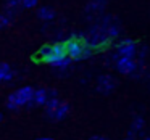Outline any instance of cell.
<instances>
[{"label":"cell","instance_id":"6da1fadb","mask_svg":"<svg viewBox=\"0 0 150 140\" xmlns=\"http://www.w3.org/2000/svg\"><path fill=\"white\" fill-rule=\"evenodd\" d=\"M37 60L45 65H49L50 68L57 69L60 72H65L71 66V60L65 52V44L63 42H53V44H45L39 49L37 52Z\"/></svg>","mask_w":150,"mask_h":140},{"label":"cell","instance_id":"7a4b0ae2","mask_svg":"<svg viewBox=\"0 0 150 140\" xmlns=\"http://www.w3.org/2000/svg\"><path fill=\"white\" fill-rule=\"evenodd\" d=\"M63 44H65L66 55L69 56L71 61H86V60H89L94 55V50L84 42L82 34L81 36L74 34V36H71L69 39L63 40Z\"/></svg>","mask_w":150,"mask_h":140},{"label":"cell","instance_id":"3957f363","mask_svg":"<svg viewBox=\"0 0 150 140\" xmlns=\"http://www.w3.org/2000/svg\"><path fill=\"white\" fill-rule=\"evenodd\" d=\"M44 110H45V116L50 121L60 122V121H65L69 116V113H71V105L68 101L58 98V97H52L45 101Z\"/></svg>","mask_w":150,"mask_h":140},{"label":"cell","instance_id":"277c9868","mask_svg":"<svg viewBox=\"0 0 150 140\" xmlns=\"http://www.w3.org/2000/svg\"><path fill=\"white\" fill-rule=\"evenodd\" d=\"M33 92H34L33 85H23V87H18L16 90H13L7 97V108L10 111H18L20 108L28 106L29 101H31V98H33Z\"/></svg>","mask_w":150,"mask_h":140},{"label":"cell","instance_id":"5b68a950","mask_svg":"<svg viewBox=\"0 0 150 140\" xmlns=\"http://www.w3.org/2000/svg\"><path fill=\"white\" fill-rule=\"evenodd\" d=\"M82 39H84V42L87 44V45L94 50V52H95V50H98V49L107 47L108 44L111 42V39L108 37L105 27L102 26L100 23L95 24L94 27H91V29L87 31V34H86V36H82Z\"/></svg>","mask_w":150,"mask_h":140},{"label":"cell","instance_id":"8992f818","mask_svg":"<svg viewBox=\"0 0 150 140\" xmlns=\"http://www.w3.org/2000/svg\"><path fill=\"white\" fill-rule=\"evenodd\" d=\"M137 49H139V44L132 39H123L120 42L115 44V53L113 58L116 56H126V58H136L137 55Z\"/></svg>","mask_w":150,"mask_h":140},{"label":"cell","instance_id":"52a82bcc","mask_svg":"<svg viewBox=\"0 0 150 140\" xmlns=\"http://www.w3.org/2000/svg\"><path fill=\"white\" fill-rule=\"evenodd\" d=\"M113 66L120 74L132 76L137 69V58H126V56H116L113 58Z\"/></svg>","mask_w":150,"mask_h":140},{"label":"cell","instance_id":"ba28073f","mask_svg":"<svg viewBox=\"0 0 150 140\" xmlns=\"http://www.w3.org/2000/svg\"><path fill=\"white\" fill-rule=\"evenodd\" d=\"M118 87V81L115 76L111 74H102L97 77V82H95V89H97L98 94L102 95H110L111 92H115Z\"/></svg>","mask_w":150,"mask_h":140},{"label":"cell","instance_id":"9c48e42d","mask_svg":"<svg viewBox=\"0 0 150 140\" xmlns=\"http://www.w3.org/2000/svg\"><path fill=\"white\" fill-rule=\"evenodd\" d=\"M49 100V89L47 87H34L33 92V98H31L28 108H37V106H44L45 101Z\"/></svg>","mask_w":150,"mask_h":140},{"label":"cell","instance_id":"30bf717a","mask_svg":"<svg viewBox=\"0 0 150 140\" xmlns=\"http://www.w3.org/2000/svg\"><path fill=\"white\" fill-rule=\"evenodd\" d=\"M144 130H145V119L142 116H136L131 121L129 130H127V137H132V139L144 137Z\"/></svg>","mask_w":150,"mask_h":140},{"label":"cell","instance_id":"8fae6325","mask_svg":"<svg viewBox=\"0 0 150 140\" xmlns=\"http://www.w3.org/2000/svg\"><path fill=\"white\" fill-rule=\"evenodd\" d=\"M37 18L40 21H44V23H50V21H53L57 18V11L50 5H44V7L37 8Z\"/></svg>","mask_w":150,"mask_h":140},{"label":"cell","instance_id":"7c38bea8","mask_svg":"<svg viewBox=\"0 0 150 140\" xmlns=\"http://www.w3.org/2000/svg\"><path fill=\"white\" fill-rule=\"evenodd\" d=\"M16 77V71L8 63L0 61V82H10Z\"/></svg>","mask_w":150,"mask_h":140},{"label":"cell","instance_id":"4fadbf2b","mask_svg":"<svg viewBox=\"0 0 150 140\" xmlns=\"http://www.w3.org/2000/svg\"><path fill=\"white\" fill-rule=\"evenodd\" d=\"M4 8H5L4 11L7 15H10L11 18H15L21 10H23V7H21V0H7L5 5H4Z\"/></svg>","mask_w":150,"mask_h":140},{"label":"cell","instance_id":"5bb4252c","mask_svg":"<svg viewBox=\"0 0 150 140\" xmlns=\"http://www.w3.org/2000/svg\"><path fill=\"white\" fill-rule=\"evenodd\" d=\"M107 4H108V0H89L87 7H86V11L89 15H97L100 11H103Z\"/></svg>","mask_w":150,"mask_h":140},{"label":"cell","instance_id":"9a60e30c","mask_svg":"<svg viewBox=\"0 0 150 140\" xmlns=\"http://www.w3.org/2000/svg\"><path fill=\"white\" fill-rule=\"evenodd\" d=\"M11 23H13V18H11L10 15H7L5 11H2V13H0V31L7 29Z\"/></svg>","mask_w":150,"mask_h":140},{"label":"cell","instance_id":"2e32d148","mask_svg":"<svg viewBox=\"0 0 150 140\" xmlns=\"http://www.w3.org/2000/svg\"><path fill=\"white\" fill-rule=\"evenodd\" d=\"M37 5H39V0H21L23 10H33V8H37Z\"/></svg>","mask_w":150,"mask_h":140},{"label":"cell","instance_id":"e0dca14e","mask_svg":"<svg viewBox=\"0 0 150 140\" xmlns=\"http://www.w3.org/2000/svg\"><path fill=\"white\" fill-rule=\"evenodd\" d=\"M86 140H108V139L103 137V135H92V137H89V139H86Z\"/></svg>","mask_w":150,"mask_h":140},{"label":"cell","instance_id":"ac0fdd59","mask_svg":"<svg viewBox=\"0 0 150 140\" xmlns=\"http://www.w3.org/2000/svg\"><path fill=\"white\" fill-rule=\"evenodd\" d=\"M36 140H55V139H52V137H37Z\"/></svg>","mask_w":150,"mask_h":140},{"label":"cell","instance_id":"d6986e66","mask_svg":"<svg viewBox=\"0 0 150 140\" xmlns=\"http://www.w3.org/2000/svg\"><path fill=\"white\" fill-rule=\"evenodd\" d=\"M121 140H137V139H132V137H124V139H121Z\"/></svg>","mask_w":150,"mask_h":140},{"label":"cell","instance_id":"ffe728a7","mask_svg":"<svg viewBox=\"0 0 150 140\" xmlns=\"http://www.w3.org/2000/svg\"><path fill=\"white\" fill-rule=\"evenodd\" d=\"M144 140H150V135H145V137H144Z\"/></svg>","mask_w":150,"mask_h":140},{"label":"cell","instance_id":"44dd1931","mask_svg":"<svg viewBox=\"0 0 150 140\" xmlns=\"http://www.w3.org/2000/svg\"><path fill=\"white\" fill-rule=\"evenodd\" d=\"M2 119H4V114L0 113V122H2Z\"/></svg>","mask_w":150,"mask_h":140}]
</instances>
